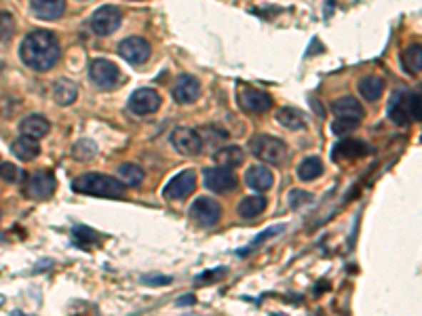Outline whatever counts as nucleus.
<instances>
[{"label":"nucleus","mask_w":422,"mask_h":316,"mask_svg":"<svg viewBox=\"0 0 422 316\" xmlns=\"http://www.w3.org/2000/svg\"><path fill=\"white\" fill-rule=\"evenodd\" d=\"M163 99L154 89H138L129 97V110L138 116H148L154 114L161 108Z\"/></svg>","instance_id":"obj_13"},{"label":"nucleus","mask_w":422,"mask_h":316,"mask_svg":"<svg viewBox=\"0 0 422 316\" xmlns=\"http://www.w3.org/2000/svg\"><path fill=\"white\" fill-rule=\"evenodd\" d=\"M275 121L281 127L289 129V131H302V129H306V116L300 110H296V108H279L277 114H275Z\"/></svg>","instance_id":"obj_21"},{"label":"nucleus","mask_w":422,"mask_h":316,"mask_svg":"<svg viewBox=\"0 0 422 316\" xmlns=\"http://www.w3.org/2000/svg\"><path fill=\"white\" fill-rule=\"evenodd\" d=\"M74 192L87 196H104V198H119L125 192V185L116 178L101 175V173H83L72 181Z\"/></svg>","instance_id":"obj_3"},{"label":"nucleus","mask_w":422,"mask_h":316,"mask_svg":"<svg viewBox=\"0 0 422 316\" xmlns=\"http://www.w3.org/2000/svg\"><path fill=\"white\" fill-rule=\"evenodd\" d=\"M401 68L406 70V74H418L422 68V46L421 43L406 46L401 53Z\"/></svg>","instance_id":"obj_24"},{"label":"nucleus","mask_w":422,"mask_h":316,"mask_svg":"<svg viewBox=\"0 0 422 316\" xmlns=\"http://www.w3.org/2000/svg\"><path fill=\"white\" fill-rule=\"evenodd\" d=\"M89 78L97 89L110 91L121 83V70L108 59H94L89 63Z\"/></svg>","instance_id":"obj_6"},{"label":"nucleus","mask_w":422,"mask_h":316,"mask_svg":"<svg viewBox=\"0 0 422 316\" xmlns=\"http://www.w3.org/2000/svg\"><path fill=\"white\" fill-rule=\"evenodd\" d=\"M213 160H216V165L218 167H222V169H235L238 167L241 163H243V150L238 148V146H228V148H222V150H218L216 154H213Z\"/></svg>","instance_id":"obj_25"},{"label":"nucleus","mask_w":422,"mask_h":316,"mask_svg":"<svg viewBox=\"0 0 422 316\" xmlns=\"http://www.w3.org/2000/svg\"><path fill=\"white\" fill-rule=\"evenodd\" d=\"M116 51H119V55H121L123 59H127L129 63H136V66L148 61V59H150V53H152L150 43L144 41L141 36H129V39L121 41Z\"/></svg>","instance_id":"obj_12"},{"label":"nucleus","mask_w":422,"mask_h":316,"mask_svg":"<svg viewBox=\"0 0 422 316\" xmlns=\"http://www.w3.org/2000/svg\"><path fill=\"white\" fill-rule=\"evenodd\" d=\"M331 112L336 114V118H346V121H357V123L366 116L363 106L351 95H344V97L336 99L331 103Z\"/></svg>","instance_id":"obj_16"},{"label":"nucleus","mask_w":422,"mask_h":316,"mask_svg":"<svg viewBox=\"0 0 422 316\" xmlns=\"http://www.w3.org/2000/svg\"><path fill=\"white\" fill-rule=\"evenodd\" d=\"M11 34H13V15L0 11V45L11 41Z\"/></svg>","instance_id":"obj_32"},{"label":"nucleus","mask_w":422,"mask_h":316,"mask_svg":"<svg viewBox=\"0 0 422 316\" xmlns=\"http://www.w3.org/2000/svg\"><path fill=\"white\" fill-rule=\"evenodd\" d=\"M238 99H241V106L253 114H264L273 108V97L262 89H256L251 85H243L241 91H238Z\"/></svg>","instance_id":"obj_11"},{"label":"nucleus","mask_w":422,"mask_h":316,"mask_svg":"<svg viewBox=\"0 0 422 316\" xmlns=\"http://www.w3.org/2000/svg\"><path fill=\"white\" fill-rule=\"evenodd\" d=\"M283 230H285V226H273V228H268V230H264L262 234H258V236H256V238L249 243V247H247V249H241V251H238V255H241V258H245L249 251H253L256 247H260L262 243H266L271 236H277V234H281Z\"/></svg>","instance_id":"obj_31"},{"label":"nucleus","mask_w":422,"mask_h":316,"mask_svg":"<svg viewBox=\"0 0 422 316\" xmlns=\"http://www.w3.org/2000/svg\"><path fill=\"white\" fill-rule=\"evenodd\" d=\"M357 89H359L363 99L376 101V99L382 95V91H384V81H382L380 76H366V78L359 81Z\"/></svg>","instance_id":"obj_28"},{"label":"nucleus","mask_w":422,"mask_h":316,"mask_svg":"<svg viewBox=\"0 0 422 316\" xmlns=\"http://www.w3.org/2000/svg\"><path fill=\"white\" fill-rule=\"evenodd\" d=\"M224 272L226 268H218V270H209L207 274H201L199 276V280H205V278H211V280H216V278H220V276H224Z\"/></svg>","instance_id":"obj_38"},{"label":"nucleus","mask_w":422,"mask_h":316,"mask_svg":"<svg viewBox=\"0 0 422 316\" xmlns=\"http://www.w3.org/2000/svg\"><path fill=\"white\" fill-rule=\"evenodd\" d=\"M11 152H13L19 160L30 163V160H34V158L41 154V146H39V141L21 136L11 143Z\"/></svg>","instance_id":"obj_22"},{"label":"nucleus","mask_w":422,"mask_h":316,"mask_svg":"<svg viewBox=\"0 0 422 316\" xmlns=\"http://www.w3.org/2000/svg\"><path fill=\"white\" fill-rule=\"evenodd\" d=\"M72 236H74V243L76 245H85V243H95L97 234L94 230H89L87 226H76L72 230Z\"/></svg>","instance_id":"obj_35"},{"label":"nucleus","mask_w":422,"mask_h":316,"mask_svg":"<svg viewBox=\"0 0 422 316\" xmlns=\"http://www.w3.org/2000/svg\"><path fill=\"white\" fill-rule=\"evenodd\" d=\"M370 148L368 143H363L361 139H353V137H346V139H340L333 150H331V158L336 163L340 160H355V158H363L368 156Z\"/></svg>","instance_id":"obj_15"},{"label":"nucleus","mask_w":422,"mask_h":316,"mask_svg":"<svg viewBox=\"0 0 422 316\" xmlns=\"http://www.w3.org/2000/svg\"><path fill=\"white\" fill-rule=\"evenodd\" d=\"M245 183L256 190V192H268L275 183V175L268 167L264 165H253L249 167V171L245 173Z\"/></svg>","instance_id":"obj_17"},{"label":"nucleus","mask_w":422,"mask_h":316,"mask_svg":"<svg viewBox=\"0 0 422 316\" xmlns=\"http://www.w3.org/2000/svg\"><path fill=\"white\" fill-rule=\"evenodd\" d=\"M55 185H57L55 175L51 171H43L41 169V171L32 173L26 180V183H24V196L34 198V200H45V198H49L55 192Z\"/></svg>","instance_id":"obj_8"},{"label":"nucleus","mask_w":422,"mask_h":316,"mask_svg":"<svg viewBox=\"0 0 422 316\" xmlns=\"http://www.w3.org/2000/svg\"><path fill=\"white\" fill-rule=\"evenodd\" d=\"M201 95V83L199 78L190 76V74H184L178 78L176 87H174V99L178 103H192L194 99H199Z\"/></svg>","instance_id":"obj_19"},{"label":"nucleus","mask_w":422,"mask_h":316,"mask_svg":"<svg viewBox=\"0 0 422 316\" xmlns=\"http://www.w3.org/2000/svg\"><path fill=\"white\" fill-rule=\"evenodd\" d=\"M323 175V163L319 156H306L298 165V178L302 181H313Z\"/></svg>","instance_id":"obj_27"},{"label":"nucleus","mask_w":422,"mask_h":316,"mask_svg":"<svg viewBox=\"0 0 422 316\" xmlns=\"http://www.w3.org/2000/svg\"><path fill=\"white\" fill-rule=\"evenodd\" d=\"M30 9L36 17H41L45 21H55L64 15L66 2H61V0H32Z\"/></svg>","instance_id":"obj_20"},{"label":"nucleus","mask_w":422,"mask_h":316,"mask_svg":"<svg viewBox=\"0 0 422 316\" xmlns=\"http://www.w3.org/2000/svg\"><path fill=\"white\" fill-rule=\"evenodd\" d=\"M251 154L268 165H279L287 156V146L279 137L258 136L251 139Z\"/></svg>","instance_id":"obj_4"},{"label":"nucleus","mask_w":422,"mask_h":316,"mask_svg":"<svg viewBox=\"0 0 422 316\" xmlns=\"http://www.w3.org/2000/svg\"><path fill=\"white\" fill-rule=\"evenodd\" d=\"M21 61L34 72H49L59 59V41L49 30L30 32L19 46Z\"/></svg>","instance_id":"obj_1"},{"label":"nucleus","mask_w":422,"mask_h":316,"mask_svg":"<svg viewBox=\"0 0 422 316\" xmlns=\"http://www.w3.org/2000/svg\"><path fill=\"white\" fill-rule=\"evenodd\" d=\"M196 188V171L194 169H184L182 173H178L174 180L169 181L163 190L167 200H184L188 198Z\"/></svg>","instance_id":"obj_10"},{"label":"nucleus","mask_w":422,"mask_h":316,"mask_svg":"<svg viewBox=\"0 0 422 316\" xmlns=\"http://www.w3.org/2000/svg\"><path fill=\"white\" fill-rule=\"evenodd\" d=\"M121 19H123V13L119 6H112V4H106V6H99L91 15V30H94L95 36H110L112 32L119 30L121 26Z\"/></svg>","instance_id":"obj_5"},{"label":"nucleus","mask_w":422,"mask_h":316,"mask_svg":"<svg viewBox=\"0 0 422 316\" xmlns=\"http://www.w3.org/2000/svg\"><path fill=\"white\" fill-rule=\"evenodd\" d=\"M196 304V297L194 295H184V297H178L176 306H194Z\"/></svg>","instance_id":"obj_39"},{"label":"nucleus","mask_w":422,"mask_h":316,"mask_svg":"<svg viewBox=\"0 0 422 316\" xmlns=\"http://www.w3.org/2000/svg\"><path fill=\"white\" fill-rule=\"evenodd\" d=\"M308 200H313V194H311V192H304V190H298V188L289 192V205H291L293 209L306 205Z\"/></svg>","instance_id":"obj_36"},{"label":"nucleus","mask_w":422,"mask_h":316,"mask_svg":"<svg viewBox=\"0 0 422 316\" xmlns=\"http://www.w3.org/2000/svg\"><path fill=\"white\" fill-rule=\"evenodd\" d=\"M184 316H201V315H184Z\"/></svg>","instance_id":"obj_40"},{"label":"nucleus","mask_w":422,"mask_h":316,"mask_svg":"<svg viewBox=\"0 0 422 316\" xmlns=\"http://www.w3.org/2000/svg\"><path fill=\"white\" fill-rule=\"evenodd\" d=\"M76 97H79V89L72 81L61 78L53 85V99L57 106H70V103H74Z\"/></svg>","instance_id":"obj_26"},{"label":"nucleus","mask_w":422,"mask_h":316,"mask_svg":"<svg viewBox=\"0 0 422 316\" xmlns=\"http://www.w3.org/2000/svg\"><path fill=\"white\" fill-rule=\"evenodd\" d=\"M171 146L184 154V156H196L201 154L203 150V139L201 136L194 131V129H188V127H178L174 133H171Z\"/></svg>","instance_id":"obj_14"},{"label":"nucleus","mask_w":422,"mask_h":316,"mask_svg":"<svg viewBox=\"0 0 422 316\" xmlns=\"http://www.w3.org/2000/svg\"><path fill=\"white\" fill-rule=\"evenodd\" d=\"M95 154H97V146H95L94 139H79L74 146H72V158L74 160H81V163H85V160H91L95 158Z\"/></svg>","instance_id":"obj_30"},{"label":"nucleus","mask_w":422,"mask_h":316,"mask_svg":"<svg viewBox=\"0 0 422 316\" xmlns=\"http://www.w3.org/2000/svg\"><path fill=\"white\" fill-rule=\"evenodd\" d=\"M19 131H21V136L24 137H30V139L39 141V139L49 136L51 125H49V121L43 114H28V116L19 123Z\"/></svg>","instance_id":"obj_18"},{"label":"nucleus","mask_w":422,"mask_h":316,"mask_svg":"<svg viewBox=\"0 0 422 316\" xmlns=\"http://www.w3.org/2000/svg\"><path fill=\"white\" fill-rule=\"evenodd\" d=\"M144 285H169L171 276H141Z\"/></svg>","instance_id":"obj_37"},{"label":"nucleus","mask_w":422,"mask_h":316,"mask_svg":"<svg viewBox=\"0 0 422 316\" xmlns=\"http://www.w3.org/2000/svg\"><path fill=\"white\" fill-rule=\"evenodd\" d=\"M116 173H119V181L123 185H140L144 180V171L134 163H123Z\"/></svg>","instance_id":"obj_29"},{"label":"nucleus","mask_w":422,"mask_h":316,"mask_svg":"<svg viewBox=\"0 0 422 316\" xmlns=\"http://www.w3.org/2000/svg\"><path fill=\"white\" fill-rule=\"evenodd\" d=\"M266 205H268V203H266L264 196H245V198L238 203L236 213H238L243 220H251V218L262 215L264 209H266Z\"/></svg>","instance_id":"obj_23"},{"label":"nucleus","mask_w":422,"mask_h":316,"mask_svg":"<svg viewBox=\"0 0 422 316\" xmlns=\"http://www.w3.org/2000/svg\"><path fill=\"white\" fill-rule=\"evenodd\" d=\"M190 218H192V222H194L196 226L213 228L220 222V218H222V207H220L213 198L201 196V198H196V200L192 203V207H190Z\"/></svg>","instance_id":"obj_7"},{"label":"nucleus","mask_w":422,"mask_h":316,"mask_svg":"<svg viewBox=\"0 0 422 316\" xmlns=\"http://www.w3.org/2000/svg\"><path fill=\"white\" fill-rule=\"evenodd\" d=\"M205 178V188L216 192V194H228L236 188V173L231 169H222V167H213V169H205L203 171Z\"/></svg>","instance_id":"obj_9"},{"label":"nucleus","mask_w":422,"mask_h":316,"mask_svg":"<svg viewBox=\"0 0 422 316\" xmlns=\"http://www.w3.org/2000/svg\"><path fill=\"white\" fill-rule=\"evenodd\" d=\"M357 127H359V123H357V121H346V118H336V121L331 123V131H333L336 136L353 133Z\"/></svg>","instance_id":"obj_33"},{"label":"nucleus","mask_w":422,"mask_h":316,"mask_svg":"<svg viewBox=\"0 0 422 316\" xmlns=\"http://www.w3.org/2000/svg\"><path fill=\"white\" fill-rule=\"evenodd\" d=\"M0 180L9 181V183L19 181L21 180V171H19V167H15L13 163H2V165H0Z\"/></svg>","instance_id":"obj_34"},{"label":"nucleus","mask_w":422,"mask_h":316,"mask_svg":"<svg viewBox=\"0 0 422 316\" xmlns=\"http://www.w3.org/2000/svg\"><path fill=\"white\" fill-rule=\"evenodd\" d=\"M386 112H388V118L399 127H408L412 121L418 123L421 121V91H395L388 101Z\"/></svg>","instance_id":"obj_2"}]
</instances>
